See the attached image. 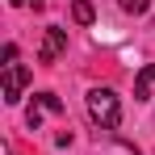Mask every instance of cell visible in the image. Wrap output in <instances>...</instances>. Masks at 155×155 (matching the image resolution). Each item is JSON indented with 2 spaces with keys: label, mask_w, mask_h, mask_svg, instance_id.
<instances>
[{
  "label": "cell",
  "mask_w": 155,
  "mask_h": 155,
  "mask_svg": "<svg viewBox=\"0 0 155 155\" xmlns=\"http://www.w3.org/2000/svg\"><path fill=\"white\" fill-rule=\"evenodd\" d=\"M38 105H42L46 113H63V101H59L54 92H38Z\"/></svg>",
  "instance_id": "8992f818"
},
{
  "label": "cell",
  "mask_w": 155,
  "mask_h": 155,
  "mask_svg": "<svg viewBox=\"0 0 155 155\" xmlns=\"http://www.w3.org/2000/svg\"><path fill=\"white\" fill-rule=\"evenodd\" d=\"M117 8H122V13H134V17H138V13H147V8H151V0H117Z\"/></svg>",
  "instance_id": "52a82bcc"
},
{
  "label": "cell",
  "mask_w": 155,
  "mask_h": 155,
  "mask_svg": "<svg viewBox=\"0 0 155 155\" xmlns=\"http://www.w3.org/2000/svg\"><path fill=\"white\" fill-rule=\"evenodd\" d=\"M151 84H155V63H147L138 71V80H134V101H147L151 97Z\"/></svg>",
  "instance_id": "277c9868"
},
{
  "label": "cell",
  "mask_w": 155,
  "mask_h": 155,
  "mask_svg": "<svg viewBox=\"0 0 155 155\" xmlns=\"http://www.w3.org/2000/svg\"><path fill=\"white\" fill-rule=\"evenodd\" d=\"M63 51H67V29L46 25V38H42V46H38V59H42V63H54Z\"/></svg>",
  "instance_id": "3957f363"
},
{
  "label": "cell",
  "mask_w": 155,
  "mask_h": 155,
  "mask_svg": "<svg viewBox=\"0 0 155 155\" xmlns=\"http://www.w3.org/2000/svg\"><path fill=\"white\" fill-rule=\"evenodd\" d=\"M13 4H21V8H42L46 0H13Z\"/></svg>",
  "instance_id": "ba28073f"
},
{
  "label": "cell",
  "mask_w": 155,
  "mask_h": 155,
  "mask_svg": "<svg viewBox=\"0 0 155 155\" xmlns=\"http://www.w3.org/2000/svg\"><path fill=\"white\" fill-rule=\"evenodd\" d=\"M88 117L101 130H117L122 126V101H117V92L113 88H92L88 92Z\"/></svg>",
  "instance_id": "6da1fadb"
},
{
  "label": "cell",
  "mask_w": 155,
  "mask_h": 155,
  "mask_svg": "<svg viewBox=\"0 0 155 155\" xmlns=\"http://www.w3.org/2000/svg\"><path fill=\"white\" fill-rule=\"evenodd\" d=\"M29 71L17 63V46H4V105H17L25 97Z\"/></svg>",
  "instance_id": "7a4b0ae2"
},
{
  "label": "cell",
  "mask_w": 155,
  "mask_h": 155,
  "mask_svg": "<svg viewBox=\"0 0 155 155\" xmlns=\"http://www.w3.org/2000/svg\"><path fill=\"white\" fill-rule=\"evenodd\" d=\"M71 17H76L80 25H92V17H97V13H92V4H88V0H71Z\"/></svg>",
  "instance_id": "5b68a950"
}]
</instances>
